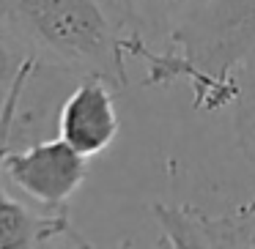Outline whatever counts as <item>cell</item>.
<instances>
[{"label": "cell", "mask_w": 255, "mask_h": 249, "mask_svg": "<svg viewBox=\"0 0 255 249\" xmlns=\"http://www.w3.org/2000/svg\"><path fill=\"white\" fill-rule=\"evenodd\" d=\"M0 28L36 63L69 77L129 85L127 39L134 33L118 0H0Z\"/></svg>", "instance_id": "obj_1"}, {"label": "cell", "mask_w": 255, "mask_h": 249, "mask_svg": "<svg viewBox=\"0 0 255 249\" xmlns=\"http://www.w3.org/2000/svg\"><path fill=\"white\" fill-rule=\"evenodd\" d=\"M88 156L74 151L63 137L36 140L22 151H6L3 175L33 205L63 211L88 178Z\"/></svg>", "instance_id": "obj_4"}, {"label": "cell", "mask_w": 255, "mask_h": 249, "mask_svg": "<svg viewBox=\"0 0 255 249\" xmlns=\"http://www.w3.org/2000/svg\"><path fill=\"white\" fill-rule=\"evenodd\" d=\"M134 33L145 41L170 39V33L184 25L206 0H118Z\"/></svg>", "instance_id": "obj_7"}, {"label": "cell", "mask_w": 255, "mask_h": 249, "mask_svg": "<svg viewBox=\"0 0 255 249\" xmlns=\"http://www.w3.org/2000/svg\"><path fill=\"white\" fill-rule=\"evenodd\" d=\"M167 44L209 83L214 107H231L242 90L236 69L255 50V0H206Z\"/></svg>", "instance_id": "obj_2"}, {"label": "cell", "mask_w": 255, "mask_h": 249, "mask_svg": "<svg viewBox=\"0 0 255 249\" xmlns=\"http://www.w3.org/2000/svg\"><path fill=\"white\" fill-rule=\"evenodd\" d=\"M151 214L159 227L156 247H255V197L239 203L228 214H206L195 203H154Z\"/></svg>", "instance_id": "obj_5"}, {"label": "cell", "mask_w": 255, "mask_h": 249, "mask_svg": "<svg viewBox=\"0 0 255 249\" xmlns=\"http://www.w3.org/2000/svg\"><path fill=\"white\" fill-rule=\"evenodd\" d=\"M39 72L36 58H28L19 69L14 85L6 90L0 101V249L14 247H52V244H69V247H91L83 236L72 227L69 208L63 211H44L39 205H25L14 200L6 189L3 175V156L11 148L14 129L19 123V107L22 96L28 93L30 80Z\"/></svg>", "instance_id": "obj_3"}, {"label": "cell", "mask_w": 255, "mask_h": 249, "mask_svg": "<svg viewBox=\"0 0 255 249\" xmlns=\"http://www.w3.org/2000/svg\"><path fill=\"white\" fill-rule=\"evenodd\" d=\"M113 90L102 77H80L58 112V137L88 159L107 151L121 132Z\"/></svg>", "instance_id": "obj_6"}, {"label": "cell", "mask_w": 255, "mask_h": 249, "mask_svg": "<svg viewBox=\"0 0 255 249\" xmlns=\"http://www.w3.org/2000/svg\"><path fill=\"white\" fill-rule=\"evenodd\" d=\"M233 107H236V118H233L236 145L244 154V159H247L255 170V83L250 85V88L242 85Z\"/></svg>", "instance_id": "obj_8"}, {"label": "cell", "mask_w": 255, "mask_h": 249, "mask_svg": "<svg viewBox=\"0 0 255 249\" xmlns=\"http://www.w3.org/2000/svg\"><path fill=\"white\" fill-rule=\"evenodd\" d=\"M28 58L30 55H25V52L17 47V41L0 28V101H3L6 90L14 85L19 69H22V63L28 61Z\"/></svg>", "instance_id": "obj_9"}]
</instances>
